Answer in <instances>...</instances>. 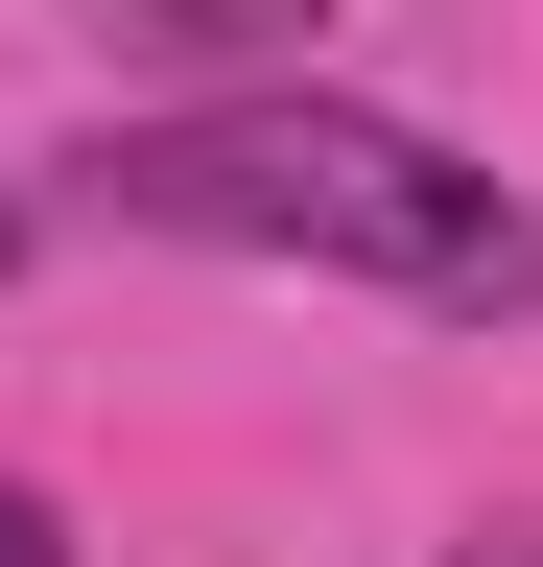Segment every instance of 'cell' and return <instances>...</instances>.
Returning <instances> with one entry per match:
<instances>
[{
	"label": "cell",
	"mask_w": 543,
	"mask_h": 567,
	"mask_svg": "<svg viewBox=\"0 0 543 567\" xmlns=\"http://www.w3.org/2000/svg\"><path fill=\"white\" fill-rule=\"evenodd\" d=\"M95 189L143 237H213V260H331V284H401V308H543V213L497 166H449L426 118L378 95H189V118H118Z\"/></svg>",
	"instance_id": "cell-1"
},
{
	"label": "cell",
	"mask_w": 543,
	"mask_h": 567,
	"mask_svg": "<svg viewBox=\"0 0 543 567\" xmlns=\"http://www.w3.org/2000/svg\"><path fill=\"white\" fill-rule=\"evenodd\" d=\"M0 567H72V520H48V496H24V473H0Z\"/></svg>",
	"instance_id": "cell-2"
},
{
	"label": "cell",
	"mask_w": 543,
	"mask_h": 567,
	"mask_svg": "<svg viewBox=\"0 0 543 567\" xmlns=\"http://www.w3.org/2000/svg\"><path fill=\"white\" fill-rule=\"evenodd\" d=\"M0 260H24V166H0Z\"/></svg>",
	"instance_id": "cell-3"
},
{
	"label": "cell",
	"mask_w": 543,
	"mask_h": 567,
	"mask_svg": "<svg viewBox=\"0 0 543 567\" xmlns=\"http://www.w3.org/2000/svg\"><path fill=\"white\" fill-rule=\"evenodd\" d=\"M472 567H543V544H472Z\"/></svg>",
	"instance_id": "cell-4"
}]
</instances>
